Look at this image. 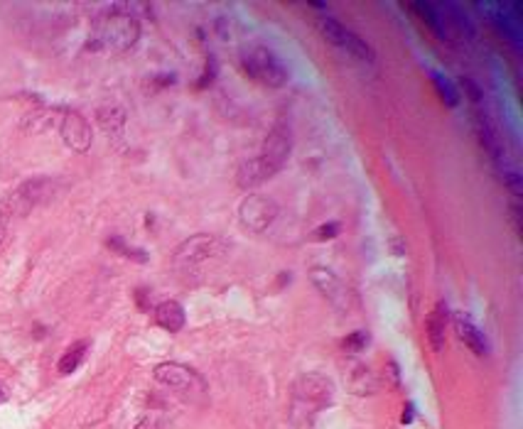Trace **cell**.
<instances>
[{"mask_svg": "<svg viewBox=\"0 0 523 429\" xmlns=\"http://www.w3.org/2000/svg\"><path fill=\"white\" fill-rule=\"evenodd\" d=\"M59 133H62V138H64V143L74 152H86L91 147V138H94V135H91V125H89V120L81 113H76V110H66L64 118H62Z\"/></svg>", "mask_w": 523, "mask_h": 429, "instance_id": "30bf717a", "label": "cell"}, {"mask_svg": "<svg viewBox=\"0 0 523 429\" xmlns=\"http://www.w3.org/2000/svg\"><path fill=\"white\" fill-rule=\"evenodd\" d=\"M8 216H10V211H8V204H0V243H3V238H6Z\"/></svg>", "mask_w": 523, "mask_h": 429, "instance_id": "603a6c76", "label": "cell"}, {"mask_svg": "<svg viewBox=\"0 0 523 429\" xmlns=\"http://www.w3.org/2000/svg\"><path fill=\"white\" fill-rule=\"evenodd\" d=\"M310 279H312V284L322 292L324 300L332 302L337 310H347V307H349V290H347V284H344L342 279L332 272V270L312 268L310 270Z\"/></svg>", "mask_w": 523, "mask_h": 429, "instance_id": "9c48e42d", "label": "cell"}, {"mask_svg": "<svg viewBox=\"0 0 523 429\" xmlns=\"http://www.w3.org/2000/svg\"><path fill=\"white\" fill-rule=\"evenodd\" d=\"M155 380H160L162 385H170L182 393H189V390H204V378H201L196 370H192L189 365L175 363V361H167V363L155 365Z\"/></svg>", "mask_w": 523, "mask_h": 429, "instance_id": "52a82bcc", "label": "cell"}, {"mask_svg": "<svg viewBox=\"0 0 523 429\" xmlns=\"http://www.w3.org/2000/svg\"><path fill=\"white\" fill-rule=\"evenodd\" d=\"M106 245L111 250H116V253H121V255H126V258H131V260H138V263H148V253H145V250L126 245V240H123L121 235H113V238H108Z\"/></svg>", "mask_w": 523, "mask_h": 429, "instance_id": "ac0fdd59", "label": "cell"}, {"mask_svg": "<svg viewBox=\"0 0 523 429\" xmlns=\"http://www.w3.org/2000/svg\"><path fill=\"white\" fill-rule=\"evenodd\" d=\"M368 341H371V336H368V331H352V334L347 336V339L342 341V351L344 354H359V351H364L368 346Z\"/></svg>", "mask_w": 523, "mask_h": 429, "instance_id": "d6986e66", "label": "cell"}, {"mask_svg": "<svg viewBox=\"0 0 523 429\" xmlns=\"http://www.w3.org/2000/svg\"><path fill=\"white\" fill-rule=\"evenodd\" d=\"M214 74H217V61H214V57H209V61H206V69H204V74H201V81L196 86L199 89H204L206 84H212L214 81Z\"/></svg>", "mask_w": 523, "mask_h": 429, "instance_id": "7402d4cb", "label": "cell"}, {"mask_svg": "<svg viewBox=\"0 0 523 429\" xmlns=\"http://www.w3.org/2000/svg\"><path fill=\"white\" fill-rule=\"evenodd\" d=\"M339 235V224L337 221H329V224H322L320 228H315V233H312V238L315 240H332Z\"/></svg>", "mask_w": 523, "mask_h": 429, "instance_id": "44dd1931", "label": "cell"}, {"mask_svg": "<svg viewBox=\"0 0 523 429\" xmlns=\"http://www.w3.org/2000/svg\"><path fill=\"white\" fill-rule=\"evenodd\" d=\"M320 30H322V35L327 37L332 45L342 47L344 52H349L352 57H357V59L361 61H373L376 59V52H373V47L368 45L364 37H359L354 30H349V27H344L339 20H334V17H320Z\"/></svg>", "mask_w": 523, "mask_h": 429, "instance_id": "277c9868", "label": "cell"}, {"mask_svg": "<svg viewBox=\"0 0 523 429\" xmlns=\"http://www.w3.org/2000/svg\"><path fill=\"white\" fill-rule=\"evenodd\" d=\"M136 429H160V422L155 417H143L141 422L136 424Z\"/></svg>", "mask_w": 523, "mask_h": 429, "instance_id": "d4e9b609", "label": "cell"}, {"mask_svg": "<svg viewBox=\"0 0 523 429\" xmlns=\"http://www.w3.org/2000/svg\"><path fill=\"white\" fill-rule=\"evenodd\" d=\"M224 248H227V245H224L219 238L199 233V235H194V238L185 240V243L177 248L175 260L177 263H187V265L201 263V260H209V258H214V255H222Z\"/></svg>", "mask_w": 523, "mask_h": 429, "instance_id": "ba28073f", "label": "cell"}, {"mask_svg": "<svg viewBox=\"0 0 523 429\" xmlns=\"http://www.w3.org/2000/svg\"><path fill=\"white\" fill-rule=\"evenodd\" d=\"M8 400V390H6V385L0 383V402H6Z\"/></svg>", "mask_w": 523, "mask_h": 429, "instance_id": "83f0119b", "label": "cell"}, {"mask_svg": "<svg viewBox=\"0 0 523 429\" xmlns=\"http://www.w3.org/2000/svg\"><path fill=\"white\" fill-rule=\"evenodd\" d=\"M52 180H30L10 196V204H8V211H17V214H27L35 204L50 199L52 196Z\"/></svg>", "mask_w": 523, "mask_h": 429, "instance_id": "8fae6325", "label": "cell"}, {"mask_svg": "<svg viewBox=\"0 0 523 429\" xmlns=\"http://www.w3.org/2000/svg\"><path fill=\"white\" fill-rule=\"evenodd\" d=\"M86 349H89V344H86V341H79V344L69 346V349L64 351V356L59 358V363H57V370H59L62 375L74 373V370L79 368L81 361H84Z\"/></svg>", "mask_w": 523, "mask_h": 429, "instance_id": "2e32d148", "label": "cell"}, {"mask_svg": "<svg viewBox=\"0 0 523 429\" xmlns=\"http://www.w3.org/2000/svg\"><path fill=\"white\" fill-rule=\"evenodd\" d=\"M155 324L162 326L165 331H170V334L182 331V329H185V324H187L185 307H182L180 302H175V300L160 302V305L155 307Z\"/></svg>", "mask_w": 523, "mask_h": 429, "instance_id": "5bb4252c", "label": "cell"}, {"mask_svg": "<svg viewBox=\"0 0 523 429\" xmlns=\"http://www.w3.org/2000/svg\"><path fill=\"white\" fill-rule=\"evenodd\" d=\"M141 35V25H138L136 15L123 13L121 8H111L108 13L99 15L96 20V42L91 47H108L113 52H126L138 42Z\"/></svg>", "mask_w": 523, "mask_h": 429, "instance_id": "6da1fadb", "label": "cell"}, {"mask_svg": "<svg viewBox=\"0 0 523 429\" xmlns=\"http://www.w3.org/2000/svg\"><path fill=\"white\" fill-rule=\"evenodd\" d=\"M447 319H450V310L445 302H438L430 312L428 321H425V331H428V341L433 346V351H443L445 349V334H447Z\"/></svg>", "mask_w": 523, "mask_h": 429, "instance_id": "4fadbf2b", "label": "cell"}, {"mask_svg": "<svg viewBox=\"0 0 523 429\" xmlns=\"http://www.w3.org/2000/svg\"><path fill=\"white\" fill-rule=\"evenodd\" d=\"M347 388L352 390L354 395H371V393H376L378 380L368 365L357 363V365H352V370H349V375H347Z\"/></svg>", "mask_w": 523, "mask_h": 429, "instance_id": "9a60e30c", "label": "cell"}, {"mask_svg": "<svg viewBox=\"0 0 523 429\" xmlns=\"http://www.w3.org/2000/svg\"><path fill=\"white\" fill-rule=\"evenodd\" d=\"M96 120H99V125L106 133H121L123 123H126V113H123L121 108H116V106H106V108H99V113H96Z\"/></svg>", "mask_w": 523, "mask_h": 429, "instance_id": "e0dca14e", "label": "cell"}, {"mask_svg": "<svg viewBox=\"0 0 523 429\" xmlns=\"http://www.w3.org/2000/svg\"><path fill=\"white\" fill-rule=\"evenodd\" d=\"M391 248H393V253H396V255H406V245H403L401 238H393L391 240Z\"/></svg>", "mask_w": 523, "mask_h": 429, "instance_id": "4316f807", "label": "cell"}, {"mask_svg": "<svg viewBox=\"0 0 523 429\" xmlns=\"http://www.w3.org/2000/svg\"><path fill=\"white\" fill-rule=\"evenodd\" d=\"M334 400L332 378L322 373H305L292 385V414H315L329 407Z\"/></svg>", "mask_w": 523, "mask_h": 429, "instance_id": "3957f363", "label": "cell"}, {"mask_svg": "<svg viewBox=\"0 0 523 429\" xmlns=\"http://www.w3.org/2000/svg\"><path fill=\"white\" fill-rule=\"evenodd\" d=\"M433 84H435V89H438V94L443 96V101L447 106H457L459 103V94H457V89H454L452 84H450L447 79H445L443 74H433Z\"/></svg>", "mask_w": 523, "mask_h": 429, "instance_id": "ffe728a7", "label": "cell"}, {"mask_svg": "<svg viewBox=\"0 0 523 429\" xmlns=\"http://www.w3.org/2000/svg\"><path fill=\"white\" fill-rule=\"evenodd\" d=\"M292 150V135L290 128L285 123L273 125V130L268 133L266 143H263V152L258 157V162L263 165V170L268 172V177H273L275 172H280L285 167V162L290 160Z\"/></svg>", "mask_w": 523, "mask_h": 429, "instance_id": "5b68a950", "label": "cell"}, {"mask_svg": "<svg viewBox=\"0 0 523 429\" xmlns=\"http://www.w3.org/2000/svg\"><path fill=\"white\" fill-rule=\"evenodd\" d=\"M452 324H454V331H457V336L469 346V349L474 351V354H477V356H487L489 354L487 336H484V331L479 329L477 324H474L472 317L464 314V312H457V314H454V319H452Z\"/></svg>", "mask_w": 523, "mask_h": 429, "instance_id": "7c38bea8", "label": "cell"}, {"mask_svg": "<svg viewBox=\"0 0 523 429\" xmlns=\"http://www.w3.org/2000/svg\"><path fill=\"white\" fill-rule=\"evenodd\" d=\"M238 216H241V224L246 226L248 231L263 233V231L278 219V204H275V199H271V196H266V194H251L241 201Z\"/></svg>", "mask_w": 523, "mask_h": 429, "instance_id": "8992f818", "label": "cell"}, {"mask_svg": "<svg viewBox=\"0 0 523 429\" xmlns=\"http://www.w3.org/2000/svg\"><path fill=\"white\" fill-rule=\"evenodd\" d=\"M413 414H415V407H413V402H408L406 409H403V414H401V422L403 424H410L413 422Z\"/></svg>", "mask_w": 523, "mask_h": 429, "instance_id": "484cf974", "label": "cell"}, {"mask_svg": "<svg viewBox=\"0 0 523 429\" xmlns=\"http://www.w3.org/2000/svg\"><path fill=\"white\" fill-rule=\"evenodd\" d=\"M241 66L251 79L263 86L280 89L290 81V69L280 61V57L263 45H248L241 50Z\"/></svg>", "mask_w": 523, "mask_h": 429, "instance_id": "7a4b0ae2", "label": "cell"}, {"mask_svg": "<svg viewBox=\"0 0 523 429\" xmlns=\"http://www.w3.org/2000/svg\"><path fill=\"white\" fill-rule=\"evenodd\" d=\"M462 86L469 91V94H472V96H469V99H472V101H479V99H482V91H479V86L474 84L472 79H467V76H464V79H462Z\"/></svg>", "mask_w": 523, "mask_h": 429, "instance_id": "cb8c5ba5", "label": "cell"}]
</instances>
